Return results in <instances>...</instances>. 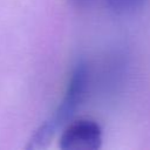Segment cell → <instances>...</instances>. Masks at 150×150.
<instances>
[{"instance_id": "6da1fadb", "label": "cell", "mask_w": 150, "mask_h": 150, "mask_svg": "<svg viewBox=\"0 0 150 150\" xmlns=\"http://www.w3.org/2000/svg\"><path fill=\"white\" fill-rule=\"evenodd\" d=\"M88 82V67L86 62L79 61L73 68L66 93L61 102L59 103L54 112L50 115V117L36 129V131L29 139L27 149H40L46 146L57 132V130L69 123L70 118L79 109L86 96Z\"/></svg>"}, {"instance_id": "7a4b0ae2", "label": "cell", "mask_w": 150, "mask_h": 150, "mask_svg": "<svg viewBox=\"0 0 150 150\" xmlns=\"http://www.w3.org/2000/svg\"><path fill=\"white\" fill-rule=\"evenodd\" d=\"M102 145V129L97 122L79 118L67 123L60 137L63 150H97Z\"/></svg>"}, {"instance_id": "3957f363", "label": "cell", "mask_w": 150, "mask_h": 150, "mask_svg": "<svg viewBox=\"0 0 150 150\" xmlns=\"http://www.w3.org/2000/svg\"><path fill=\"white\" fill-rule=\"evenodd\" d=\"M144 0H107V4L115 13H127L138 7Z\"/></svg>"}, {"instance_id": "277c9868", "label": "cell", "mask_w": 150, "mask_h": 150, "mask_svg": "<svg viewBox=\"0 0 150 150\" xmlns=\"http://www.w3.org/2000/svg\"><path fill=\"white\" fill-rule=\"evenodd\" d=\"M69 1L75 7H79V8H86L94 2V0H69Z\"/></svg>"}]
</instances>
